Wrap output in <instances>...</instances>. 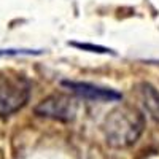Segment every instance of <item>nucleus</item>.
Listing matches in <instances>:
<instances>
[{"label":"nucleus","instance_id":"obj_1","mask_svg":"<svg viewBox=\"0 0 159 159\" xmlns=\"http://www.w3.org/2000/svg\"><path fill=\"white\" fill-rule=\"evenodd\" d=\"M102 127L108 145L115 148H127L142 135L145 119L137 108L130 105H119L107 115Z\"/></svg>","mask_w":159,"mask_h":159},{"label":"nucleus","instance_id":"obj_2","mask_svg":"<svg viewBox=\"0 0 159 159\" xmlns=\"http://www.w3.org/2000/svg\"><path fill=\"white\" fill-rule=\"evenodd\" d=\"M30 81L24 75H0V116H8L27 103L30 97Z\"/></svg>","mask_w":159,"mask_h":159},{"label":"nucleus","instance_id":"obj_3","mask_svg":"<svg viewBox=\"0 0 159 159\" xmlns=\"http://www.w3.org/2000/svg\"><path fill=\"white\" fill-rule=\"evenodd\" d=\"M76 110H78L76 100L67 94H61V92L43 99L35 107V113L38 116L49 118V119H54V121H62V123L73 121Z\"/></svg>","mask_w":159,"mask_h":159},{"label":"nucleus","instance_id":"obj_4","mask_svg":"<svg viewBox=\"0 0 159 159\" xmlns=\"http://www.w3.org/2000/svg\"><path fill=\"white\" fill-rule=\"evenodd\" d=\"M62 86L69 88L73 94L88 99V100H96V102H113V100H121L123 96L118 91L110 88H102L91 83H81V81H62Z\"/></svg>","mask_w":159,"mask_h":159},{"label":"nucleus","instance_id":"obj_5","mask_svg":"<svg viewBox=\"0 0 159 159\" xmlns=\"http://www.w3.org/2000/svg\"><path fill=\"white\" fill-rule=\"evenodd\" d=\"M139 96H140L143 107L151 115V118L159 121V92L156 91V88H153L148 83H140L139 84Z\"/></svg>","mask_w":159,"mask_h":159},{"label":"nucleus","instance_id":"obj_6","mask_svg":"<svg viewBox=\"0 0 159 159\" xmlns=\"http://www.w3.org/2000/svg\"><path fill=\"white\" fill-rule=\"evenodd\" d=\"M72 46H76V48H81V49H89L92 52H103V54H107V52H113L111 49L108 48H103V46H97V45H89V43H70Z\"/></svg>","mask_w":159,"mask_h":159},{"label":"nucleus","instance_id":"obj_7","mask_svg":"<svg viewBox=\"0 0 159 159\" xmlns=\"http://www.w3.org/2000/svg\"><path fill=\"white\" fill-rule=\"evenodd\" d=\"M42 51L34 49H0V57L2 56H18V54H40Z\"/></svg>","mask_w":159,"mask_h":159}]
</instances>
